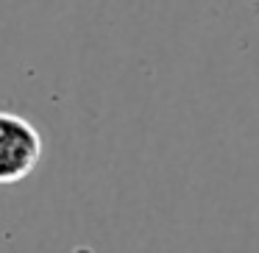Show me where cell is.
Segmentation results:
<instances>
[{"label": "cell", "mask_w": 259, "mask_h": 253, "mask_svg": "<svg viewBox=\"0 0 259 253\" xmlns=\"http://www.w3.org/2000/svg\"><path fill=\"white\" fill-rule=\"evenodd\" d=\"M45 142L28 117L0 109V186L25 181L42 162Z\"/></svg>", "instance_id": "obj_1"}, {"label": "cell", "mask_w": 259, "mask_h": 253, "mask_svg": "<svg viewBox=\"0 0 259 253\" xmlns=\"http://www.w3.org/2000/svg\"><path fill=\"white\" fill-rule=\"evenodd\" d=\"M253 6H256V12H259V0H253Z\"/></svg>", "instance_id": "obj_2"}]
</instances>
